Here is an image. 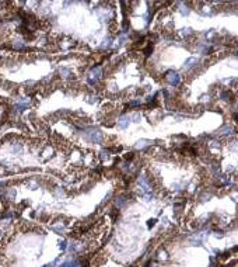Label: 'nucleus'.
<instances>
[{
    "label": "nucleus",
    "mask_w": 238,
    "mask_h": 267,
    "mask_svg": "<svg viewBox=\"0 0 238 267\" xmlns=\"http://www.w3.org/2000/svg\"><path fill=\"white\" fill-rule=\"evenodd\" d=\"M76 266H77V261H69V263H65L60 267H76Z\"/></svg>",
    "instance_id": "39448f33"
},
{
    "label": "nucleus",
    "mask_w": 238,
    "mask_h": 267,
    "mask_svg": "<svg viewBox=\"0 0 238 267\" xmlns=\"http://www.w3.org/2000/svg\"><path fill=\"white\" fill-rule=\"evenodd\" d=\"M150 143V141H146V139H143V141H140L139 143H137V148H146L147 145Z\"/></svg>",
    "instance_id": "20e7f679"
},
{
    "label": "nucleus",
    "mask_w": 238,
    "mask_h": 267,
    "mask_svg": "<svg viewBox=\"0 0 238 267\" xmlns=\"http://www.w3.org/2000/svg\"><path fill=\"white\" fill-rule=\"evenodd\" d=\"M168 82H170L171 84H178V83H179V76L177 73H170V76H168Z\"/></svg>",
    "instance_id": "f03ea898"
},
{
    "label": "nucleus",
    "mask_w": 238,
    "mask_h": 267,
    "mask_svg": "<svg viewBox=\"0 0 238 267\" xmlns=\"http://www.w3.org/2000/svg\"><path fill=\"white\" fill-rule=\"evenodd\" d=\"M87 138L91 141V142H99L101 141V132L99 131H91V132H87Z\"/></svg>",
    "instance_id": "f257e3e1"
},
{
    "label": "nucleus",
    "mask_w": 238,
    "mask_h": 267,
    "mask_svg": "<svg viewBox=\"0 0 238 267\" xmlns=\"http://www.w3.org/2000/svg\"><path fill=\"white\" fill-rule=\"evenodd\" d=\"M118 122H119V125H120L122 128H126L127 125H129V118H126V117H122V118H120V120H119Z\"/></svg>",
    "instance_id": "7ed1b4c3"
}]
</instances>
